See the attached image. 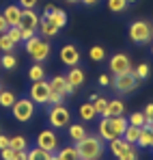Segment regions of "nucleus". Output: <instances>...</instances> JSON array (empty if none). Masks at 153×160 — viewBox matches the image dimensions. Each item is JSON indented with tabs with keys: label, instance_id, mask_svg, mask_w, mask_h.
<instances>
[{
	"label": "nucleus",
	"instance_id": "obj_37",
	"mask_svg": "<svg viewBox=\"0 0 153 160\" xmlns=\"http://www.w3.org/2000/svg\"><path fill=\"white\" fill-rule=\"evenodd\" d=\"M7 35H9L15 43H20V41H22V28H20V26H9Z\"/></svg>",
	"mask_w": 153,
	"mask_h": 160
},
{
	"label": "nucleus",
	"instance_id": "obj_27",
	"mask_svg": "<svg viewBox=\"0 0 153 160\" xmlns=\"http://www.w3.org/2000/svg\"><path fill=\"white\" fill-rule=\"evenodd\" d=\"M15 100H17V98H15L13 91H9V89H2V91H0V106L2 108H11L15 104Z\"/></svg>",
	"mask_w": 153,
	"mask_h": 160
},
{
	"label": "nucleus",
	"instance_id": "obj_49",
	"mask_svg": "<svg viewBox=\"0 0 153 160\" xmlns=\"http://www.w3.org/2000/svg\"><path fill=\"white\" fill-rule=\"evenodd\" d=\"M134 2H136V0H127V4H134Z\"/></svg>",
	"mask_w": 153,
	"mask_h": 160
},
{
	"label": "nucleus",
	"instance_id": "obj_31",
	"mask_svg": "<svg viewBox=\"0 0 153 160\" xmlns=\"http://www.w3.org/2000/svg\"><path fill=\"white\" fill-rule=\"evenodd\" d=\"M0 67L2 69H15L17 67V58L13 54H2L0 56Z\"/></svg>",
	"mask_w": 153,
	"mask_h": 160
},
{
	"label": "nucleus",
	"instance_id": "obj_29",
	"mask_svg": "<svg viewBox=\"0 0 153 160\" xmlns=\"http://www.w3.org/2000/svg\"><path fill=\"white\" fill-rule=\"evenodd\" d=\"M9 147L11 149H28V138L17 134V136H11L9 138Z\"/></svg>",
	"mask_w": 153,
	"mask_h": 160
},
{
	"label": "nucleus",
	"instance_id": "obj_39",
	"mask_svg": "<svg viewBox=\"0 0 153 160\" xmlns=\"http://www.w3.org/2000/svg\"><path fill=\"white\" fill-rule=\"evenodd\" d=\"M117 160H138V154H136V149L131 147L129 152H125L123 156H119V158H117Z\"/></svg>",
	"mask_w": 153,
	"mask_h": 160
},
{
	"label": "nucleus",
	"instance_id": "obj_38",
	"mask_svg": "<svg viewBox=\"0 0 153 160\" xmlns=\"http://www.w3.org/2000/svg\"><path fill=\"white\" fill-rule=\"evenodd\" d=\"M9 160H28V149H11Z\"/></svg>",
	"mask_w": 153,
	"mask_h": 160
},
{
	"label": "nucleus",
	"instance_id": "obj_13",
	"mask_svg": "<svg viewBox=\"0 0 153 160\" xmlns=\"http://www.w3.org/2000/svg\"><path fill=\"white\" fill-rule=\"evenodd\" d=\"M2 15L7 20L9 26H20V18H22V7L20 4H7L2 9Z\"/></svg>",
	"mask_w": 153,
	"mask_h": 160
},
{
	"label": "nucleus",
	"instance_id": "obj_45",
	"mask_svg": "<svg viewBox=\"0 0 153 160\" xmlns=\"http://www.w3.org/2000/svg\"><path fill=\"white\" fill-rule=\"evenodd\" d=\"M32 37H35L32 30H22V41H28V39H32Z\"/></svg>",
	"mask_w": 153,
	"mask_h": 160
},
{
	"label": "nucleus",
	"instance_id": "obj_16",
	"mask_svg": "<svg viewBox=\"0 0 153 160\" xmlns=\"http://www.w3.org/2000/svg\"><path fill=\"white\" fill-rule=\"evenodd\" d=\"M134 145H129L127 141H123V138H114V141H110L108 143V149H110V154L114 156V158H119V156H123L125 152H129Z\"/></svg>",
	"mask_w": 153,
	"mask_h": 160
},
{
	"label": "nucleus",
	"instance_id": "obj_44",
	"mask_svg": "<svg viewBox=\"0 0 153 160\" xmlns=\"http://www.w3.org/2000/svg\"><path fill=\"white\" fill-rule=\"evenodd\" d=\"M4 147H9V136L0 134V149H4Z\"/></svg>",
	"mask_w": 153,
	"mask_h": 160
},
{
	"label": "nucleus",
	"instance_id": "obj_9",
	"mask_svg": "<svg viewBox=\"0 0 153 160\" xmlns=\"http://www.w3.org/2000/svg\"><path fill=\"white\" fill-rule=\"evenodd\" d=\"M35 145L41 147V149H45V152H50V154H56L58 147H60L58 145V136H56V132L52 128H45V130H41V132L37 134Z\"/></svg>",
	"mask_w": 153,
	"mask_h": 160
},
{
	"label": "nucleus",
	"instance_id": "obj_24",
	"mask_svg": "<svg viewBox=\"0 0 153 160\" xmlns=\"http://www.w3.org/2000/svg\"><path fill=\"white\" fill-rule=\"evenodd\" d=\"M136 145H138V147H142V149L153 147V130L142 128V130H140V136H138V141H136Z\"/></svg>",
	"mask_w": 153,
	"mask_h": 160
},
{
	"label": "nucleus",
	"instance_id": "obj_40",
	"mask_svg": "<svg viewBox=\"0 0 153 160\" xmlns=\"http://www.w3.org/2000/svg\"><path fill=\"white\" fill-rule=\"evenodd\" d=\"M37 2H39V0H17V4H20L22 9H35Z\"/></svg>",
	"mask_w": 153,
	"mask_h": 160
},
{
	"label": "nucleus",
	"instance_id": "obj_14",
	"mask_svg": "<svg viewBox=\"0 0 153 160\" xmlns=\"http://www.w3.org/2000/svg\"><path fill=\"white\" fill-rule=\"evenodd\" d=\"M50 87H52V91H58V93H65V95H74V91H76V89L67 82V78L60 76V74L50 80Z\"/></svg>",
	"mask_w": 153,
	"mask_h": 160
},
{
	"label": "nucleus",
	"instance_id": "obj_47",
	"mask_svg": "<svg viewBox=\"0 0 153 160\" xmlns=\"http://www.w3.org/2000/svg\"><path fill=\"white\" fill-rule=\"evenodd\" d=\"M65 2H69V4H76V2H80V0H65Z\"/></svg>",
	"mask_w": 153,
	"mask_h": 160
},
{
	"label": "nucleus",
	"instance_id": "obj_7",
	"mask_svg": "<svg viewBox=\"0 0 153 160\" xmlns=\"http://www.w3.org/2000/svg\"><path fill=\"white\" fill-rule=\"evenodd\" d=\"M52 87L50 80H37V82H30V91H28V98L35 102V106H48V100H50Z\"/></svg>",
	"mask_w": 153,
	"mask_h": 160
},
{
	"label": "nucleus",
	"instance_id": "obj_32",
	"mask_svg": "<svg viewBox=\"0 0 153 160\" xmlns=\"http://www.w3.org/2000/svg\"><path fill=\"white\" fill-rule=\"evenodd\" d=\"M108 9L112 13H123L127 9V0H108Z\"/></svg>",
	"mask_w": 153,
	"mask_h": 160
},
{
	"label": "nucleus",
	"instance_id": "obj_15",
	"mask_svg": "<svg viewBox=\"0 0 153 160\" xmlns=\"http://www.w3.org/2000/svg\"><path fill=\"white\" fill-rule=\"evenodd\" d=\"M65 78H67V82H69L74 89H78V87H82V84H84V69H82L80 65L69 67V69H67V74H65Z\"/></svg>",
	"mask_w": 153,
	"mask_h": 160
},
{
	"label": "nucleus",
	"instance_id": "obj_33",
	"mask_svg": "<svg viewBox=\"0 0 153 160\" xmlns=\"http://www.w3.org/2000/svg\"><path fill=\"white\" fill-rule=\"evenodd\" d=\"M127 121H129V126H136V128H145V123H147V117H145L142 112H131Z\"/></svg>",
	"mask_w": 153,
	"mask_h": 160
},
{
	"label": "nucleus",
	"instance_id": "obj_26",
	"mask_svg": "<svg viewBox=\"0 0 153 160\" xmlns=\"http://www.w3.org/2000/svg\"><path fill=\"white\" fill-rule=\"evenodd\" d=\"M140 130L142 128H136V126H129L127 123V128H125V132H123V141H127L129 145H136V141H138V136H140Z\"/></svg>",
	"mask_w": 153,
	"mask_h": 160
},
{
	"label": "nucleus",
	"instance_id": "obj_42",
	"mask_svg": "<svg viewBox=\"0 0 153 160\" xmlns=\"http://www.w3.org/2000/svg\"><path fill=\"white\" fill-rule=\"evenodd\" d=\"M110 82H112V80H110L108 74H102V76H99V84H102V87H110Z\"/></svg>",
	"mask_w": 153,
	"mask_h": 160
},
{
	"label": "nucleus",
	"instance_id": "obj_18",
	"mask_svg": "<svg viewBox=\"0 0 153 160\" xmlns=\"http://www.w3.org/2000/svg\"><path fill=\"white\" fill-rule=\"evenodd\" d=\"M39 37H43V39H54L56 35H58V30L60 28L58 26H54L50 20H41V24H39Z\"/></svg>",
	"mask_w": 153,
	"mask_h": 160
},
{
	"label": "nucleus",
	"instance_id": "obj_2",
	"mask_svg": "<svg viewBox=\"0 0 153 160\" xmlns=\"http://www.w3.org/2000/svg\"><path fill=\"white\" fill-rule=\"evenodd\" d=\"M127 119L121 115V117H102L99 126H97V134L102 136L106 143L114 141V138H121L125 128H127Z\"/></svg>",
	"mask_w": 153,
	"mask_h": 160
},
{
	"label": "nucleus",
	"instance_id": "obj_41",
	"mask_svg": "<svg viewBox=\"0 0 153 160\" xmlns=\"http://www.w3.org/2000/svg\"><path fill=\"white\" fill-rule=\"evenodd\" d=\"M9 30V24H7V20H4V15L0 13V35H4Z\"/></svg>",
	"mask_w": 153,
	"mask_h": 160
},
{
	"label": "nucleus",
	"instance_id": "obj_48",
	"mask_svg": "<svg viewBox=\"0 0 153 160\" xmlns=\"http://www.w3.org/2000/svg\"><path fill=\"white\" fill-rule=\"evenodd\" d=\"M52 160H60V158H58V156H56V154H54V156H52Z\"/></svg>",
	"mask_w": 153,
	"mask_h": 160
},
{
	"label": "nucleus",
	"instance_id": "obj_36",
	"mask_svg": "<svg viewBox=\"0 0 153 160\" xmlns=\"http://www.w3.org/2000/svg\"><path fill=\"white\" fill-rule=\"evenodd\" d=\"M93 106H95V112H97L99 117H103V110H106V106H108V100L102 98V95H97V100L93 102Z\"/></svg>",
	"mask_w": 153,
	"mask_h": 160
},
{
	"label": "nucleus",
	"instance_id": "obj_10",
	"mask_svg": "<svg viewBox=\"0 0 153 160\" xmlns=\"http://www.w3.org/2000/svg\"><path fill=\"white\" fill-rule=\"evenodd\" d=\"M108 69L114 74V76H121V74H127L131 72V61L125 52H114L108 61Z\"/></svg>",
	"mask_w": 153,
	"mask_h": 160
},
{
	"label": "nucleus",
	"instance_id": "obj_19",
	"mask_svg": "<svg viewBox=\"0 0 153 160\" xmlns=\"http://www.w3.org/2000/svg\"><path fill=\"white\" fill-rule=\"evenodd\" d=\"M41 20H50L54 26H58V28H65L67 26V13L63 11V9H52V13L48 15V18H41Z\"/></svg>",
	"mask_w": 153,
	"mask_h": 160
},
{
	"label": "nucleus",
	"instance_id": "obj_34",
	"mask_svg": "<svg viewBox=\"0 0 153 160\" xmlns=\"http://www.w3.org/2000/svg\"><path fill=\"white\" fill-rule=\"evenodd\" d=\"M65 93H58V91H52L50 100H48V106H58V104H65Z\"/></svg>",
	"mask_w": 153,
	"mask_h": 160
},
{
	"label": "nucleus",
	"instance_id": "obj_3",
	"mask_svg": "<svg viewBox=\"0 0 153 160\" xmlns=\"http://www.w3.org/2000/svg\"><path fill=\"white\" fill-rule=\"evenodd\" d=\"M127 37L134 46H147L153 39V26L147 20H134L127 26Z\"/></svg>",
	"mask_w": 153,
	"mask_h": 160
},
{
	"label": "nucleus",
	"instance_id": "obj_11",
	"mask_svg": "<svg viewBox=\"0 0 153 160\" xmlns=\"http://www.w3.org/2000/svg\"><path fill=\"white\" fill-rule=\"evenodd\" d=\"M60 63L63 65H67V67H76L80 65V61H82V52L78 50L76 43H65L63 48H60Z\"/></svg>",
	"mask_w": 153,
	"mask_h": 160
},
{
	"label": "nucleus",
	"instance_id": "obj_12",
	"mask_svg": "<svg viewBox=\"0 0 153 160\" xmlns=\"http://www.w3.org/2000/svg\"><path fill=\"white\" fill-rule=\"evenodd\" d=\"M39 24H41V18L35 13V9H22V18H20V28H22V30H32V32H37Z\"/></svg>",
	"mask_w": 153,
	"mask_h": 160
},
{
	"label": "nucleus",
	"instance_id": "obj_8",
	"mask_svg": "<svg viewBox=\"0 0 153 160\" xmlns=\"http://www.w3.org/2000/svg\"><path fill=\"white\" fill-rule=\"evenodd\" d=\"M138 82H140V80L136 78V74H134V69H131L127 74L114 76V80H112L110 84H112V89H114L119 95H127V93H131V91L138 89Z\"/></svg>",
	"mask_w": 153,
	"mask_h": 160
},
{
	"label": "nucleus",
	"instance_id": "obj_43",
	"mask_svg": "<svg viewBox=\"0 0 153 160\" xmlns=\"http://www.w3.org/2000/svg\"><path fill=\"white\" fill-rule=\"evenodd\" d=\"M142 115H145L147 119H153V104H147L145 110H142Z\"/></svg>",
	"mask_w": 153,
	"mask_h": 160
},
{
	"label": "nucleus",
	"instance_id": "obj_50",
	"mask_svg": "<svg viewBox=\"0 0 153 160\" xmlns=\"http://www.w3.org/2000/svg\"><path fill=\"white\" fill-rule=\"evenodd\" d=\"M151 130H153V119H151Z\"/></svg>",
	"mask_w": 153,
	"mask_h": 160
},
{
	"label": "nucleus",
	"instance_id": "obj_20",
	"mask_svg": "<svg viewBox=\"0 0 153 160\" xmlns=\"http://www.w3.org/2000/svg\"><path fill=\"white\" fill-rule=\"evenodd\" d=\"M78 115H80V121H93V119H97V112H95L93 102H84V104H80Z\"/></svg>",
	"mask_w": 153,
	"mask_h": 160
},
{
	"label": "nucleus",
	"instance_id": "obj_1",
	"mask_svg": "<svg viewBox=\"0 0 153 160\" xmlns=\"http://www.w3.org/2000/svg\"><path fill=\"white\" fill-rule=\"evenodd\" d=\"M74 145L78 149L80 160H102L103 152H106V141L99 134H86L84 138H80Z\"/></svg>",
	"mask_w": 153,
	"mask_h": 160
},
{
	"label": "nucleus",
	"instance_id": "obj_22",
	"mask_svg": "<svg viewBox=\"0 0 153 160\" xmlns=\"http://www.w3.org/2000/svg\"><path fill=\"white\" fill-rule=\"evenodd\" d=\"M56 156H58L60 160H80L76 145H65V147H58Z\"/></svg>",
	"mask_w": 153,
	"mask_h": 160
},
{
	"label": "nucleus",
	"instance_id": "obj_5",
	"mask_svg": "<svg viewBox=\"0 0 153 160\" xmlns=\"http://www.w3.org/2000/svg\"><path fill=\"white\" fill-rule=\"evenodd\" d=\"M35 102L30 100V98H17L15 100V104L11 106V115H13V119L15 121H20V123H28L32 117H35Z\"/></svg>",
	"mask_w": 153,
	"mask_h": 160
},
{
	"label": "nucleus",
	"instance_id": "obj_51",
	"mask_svg": "<svg viewBox=\"0 0 153 160\" xmlns=\"http://www.w3.org/2000/svg\"><path fill=\"white\" fill-rule=\"evenodd\" d=\"M151 54H153V43H151Z\"/></svg>",
	"mask_w": 153,
	"mask_h": 160
},
{
	"label": "nucleus",
	"instance_id": "obj_21",
	"mask_svg": "<svg viewBox=\"0 0 153 160\" xmlns=\"http://www.w3.org/2000/svg\"><path fill=\"white\" fill-rule=\"evenodd\" d=\"M67 136L71 138V143H78L80 138L86 136V128H84L82 123H69V126H67Z\"/></svg>",
	"mask_w": 153,
	"mask_h": 160
},
{
	"label": "nucleus",
	"instance_id": "obj_30",
	"mask_svg": "<svg viewBox=\"0 0 153 160\" xmlns=\"http://www.w3.org/2000/svg\"><path fill=\"white\" fill-rule=\"evenodd\" d=\"M88 58H91L93 63H102L103 58H106V48H103V46H93V48L88 50Z\"/></svg>",
	"mask_w": 153,
	"mask_h": 160
},
{
	"label": "nucleus",
	"instance_id": "obj_17",
	"mask_svg": "<svg viewBox=\"0 0 153 160\" xmlns=\"http://www.w3.org/2000/svg\"><path fill=\"white\" fill-rule=\"evenodd\" d=\"M125 112L123 100H108V106L103 110V117H121Z\"/></svg>",
	"mask_w": 153,
	"mask_h": 160
},
{
	"label": "nucleus",
	"instance_id": "obj_25",
	"mask_svg": "<svg viewBox=\"0 0 153 160\" xmlns=\"http://www.w3.org/2000/svg\"><path fill=\"white\" fill-rule=\"evenodd\" d=\"M52 156H54V154L41 149V147H37V145L28 149V160H52Z\"/></svg>",
	"mask_w": 153,
	"mask_h": 160
},
{
	"label": "nucleus",
	"instance_id": "obj_23",
	"mask_svg": "<svg viewBox=\"0 0 153 160\" xmlns=\"http://www.w3.org/2000/svg\"><path fill=\"white\" fill-rule=\"evenodd\" d=\"M28 80L30 82H37V80H45V67L41 63H35L28 67Z\"/></svg>",
	"mask_w": 153,
	"mask_h": 160
},
{
	"label": "nucleus",
	"instance_id": "obj_28",
	"mask_svg": "<svg viewBox=\"0 0 153 160\" xmlns=\"http://www.w3.org/2000/svg\"><path fill=\"white\" fill-rule=\"evenodd\" d=\"M15 46H17V43H15V41L7 35V32H4V35H0V50H2L4 54H13Z\"/></svg>",
	"mask_w": 153,
	"mask_h": 160
},
{
	"label": "nucleus",
	"instance_id": "obj_52",
	"mask_svg": "<svg viewBox=\"0 0 153 160\" xmlns=\"http://www.w3.org/2000/svg\"><path fill=\"white\" fill-rule=\"evenodd\" d=\"M0 91H2V84H0Z\"/></svg>",
	"mask_w": 153,
	"mask_h": 160
},
{
	"label": "nucleus",
	"instance_id": "obj_46",
	"mask_svg": "<svg viewBox=\"0 0 153 160\" xmlns=\"http://www.w3.org/2000/svg\"><path fill=\"white\" fill-rule=\"evenodd\" d=\"M84 7H95V4H99V0H80Z\"/></svg>",
	"mask_w": 153,
	"mask_h": 160
},
{
	"label": "nucleus",
	"instance_id": "obj_6",
	"mask_svg": "<svg viewBox=\"0 0 153 160\" xmlns=\"http://www.w3.org/2000/svg\"><path fill=\"white\" fill-rule=\"evenodd\" d=\"M48 121H50L52 130H63V128H67L71 123V110L67 106H63V104L50 106V110H48Z\"/></svg>",
	"mask_w": 153,
	"mask_h": 160
},
{
	"label": "nucleus",
	"instance_id": "obj_35",
	"mask_svg": "<svg viewBox=\"0 0 153 160\" xmlns=\"http://www.w3.org/2000/svg\"><path fill=\"white\" fill-rule=\"evenodd\" d=\"M149 69H151V67H149L147 63H140V65L134 69V74H136L138 80H145V78H149Z\"/></svg>",
	"mask_w": 153,
	"mask_h": 160
},
{
	"label": "nucleus",
	"instance_id": "obj_4",
	"mask_svg": "<svg viewBox=\"0 0 153 160\" xmlns=\"http://www.w3.org/2000/svg\"><path fill=\"white\" fill-rule=\"evenodd\" d=\"M24 48L26 52H28V56L35 61V63H43V61H48L50 58V43L43 39V37H39V35H35L32 39H28V41H24Z\"/></svg>",
	"mask_w": 153,
	"mask_h": 160
}]
</instances>
